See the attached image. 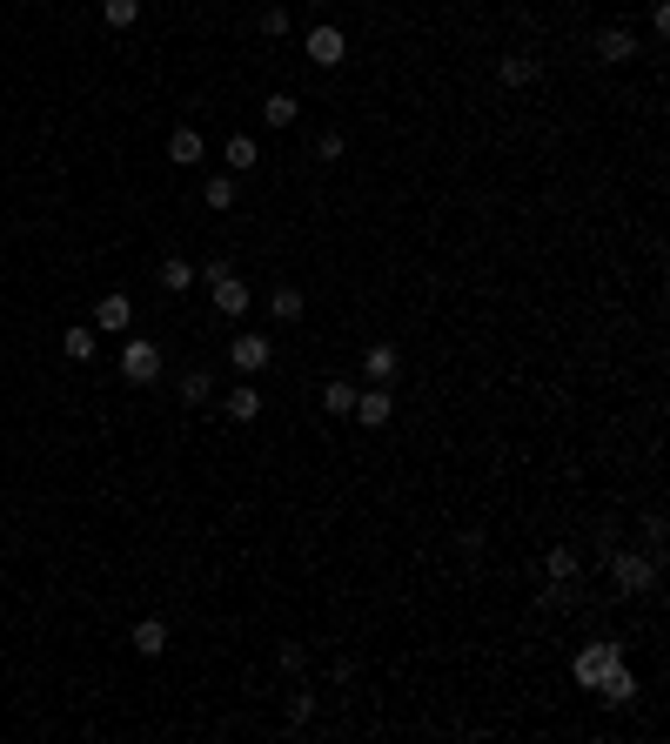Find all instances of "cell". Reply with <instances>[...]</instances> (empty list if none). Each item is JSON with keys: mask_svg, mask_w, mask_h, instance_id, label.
I'll return each mask as SVG.
<instances>
[{"mask_svg": "<svg viewBox=\"0 0 670 744\" xmlns=\"http://www.w3.org/2000/svg\"><path fill=\"white\" fill-rule=\"evenodd\" d=\"M617 664H624V644L597 637V644H583V651H577V664H570V671H577V684H583V691H597V684H603L610 671H617Z\"/></svg>", "mask_w": 670, "mask_h": 744, "instance_id": "1", "label": "cell"}, {"mask_svg": "<svg viewBox=\"0 0 670 744\" xmlns=\"http://www.w3.org/2000/svg\"><path fill=\"white\" fill-rule=\"evenodd\" d=\"M610 577H617V590H624V597H644V590H657V557L610 550Z\"/></svg>", "mask_w": 670, "mask_h": 744, "instance_id": "2", "label": "cell"}, {"mask_svg": "<svg viewBox=\"0 0 670 744\" xmlns=\"http://www.w3.org/2000/svg\"><path fill=\"white\" fill-rule=\"evenodd\" d=\"M228 362H235V369H242V376H262L268 362H275V342H268L262 329H242V336L228 342Z\"/></svg>", "mask_w": 670, "mask_h": 744, "instance_id": "3", "label": "cell"}, {"mask_svg": "<svg viewBox=\"0 0 670 744\" xmlns=\"http://www.w3.org/2000/svg\"><path fill=\"white\" fill-rule=\"evenodd\" d=\"M121 376H128L134 389L161 383V349H155V342H141V336H134L128 349H121Z\"/></svg>", "mask_w": 670, "mask_h": 744, "instance_id": "4", "label": "cell"}, {"mask_svg": "<svg viewBox=\"0 0 670 744\" xmlns=\"http://www.w3.org/2000/svg\"><path fill=\"white\" fill-rule=\"evenodd\" d=\"M128 329H134V302L121 289L101 295V302H94V336H128Z\"/></svg>", "mask_w": 670, "mask_h": 744, "instance_id": "5", "label": "cell"}, {"mask_svg": "<svg viewBox=\"0 0 670 744\" xmlns=\"http://www.w3.org/2000/svg\"><path fill=\"white\" fill-rule=\"evenodd\" d=\"M208 295H215V309H222V316H248V302H255V295H248V282H242L235 269L208 275Z\"/></svg>", "mask_w": 670, "mask_h": 744, "instance_id": "6", "label": "cell"}, {"mask_svg": "<svg viewBox=\"0 0 670 744\" xmlns=\"http://www.w3.org/2000/svg\"><path fill=\"white\" fill-rule=\"evenodd\" d=\"M342 54H349V34H342V27H309V61L315 68H342Z\"/></svg>", "mask_w": 670, "mask_h": 744, "instance_id": "7", "label": "cell"}, {"mask_svg": "<svg viewBox=\"0 0 670 744\" xmlns=\"http://www.w3.org/2000/svg\"><path fill=\"white\" fill-rule=\"evenodd\" d=\"M349 416H356L362 429H382L389 416H396V403H389V389H382V383H369V389H356V409H349Z\"/></svg>", "mask_w": 670, "mask_h": 744, "instance_id": "8", "label": "cell"}, {"mask_svg": "<svg viewBox=\"0 0 670 744\" xmlns=\"http://www.w3.org/2000/svg\"><path fill=\"white\" fill-rule=\"evenodd\" d=\"M396 369H402V349L396 342H376V349H369V356H362V383H396Z\"/></svg>", "mask_w": 670, "mask_h": 744, "instance_id": "9", "label": "cell"}, {"mask_svg": "<svg viewBox=\"0 0 670 744\" xmlns=\"http://www.w3.org/2000/svg\"><path fill=\"white\" fill-rule=\"evenodd\" d=\"M630 54H637L630 27H603V34H597V61H603V68H624Z\"/></svg>", "mask_w": 670, "mask_h": 744, "instance_id": "10", "label": "cell"}, {"mask_svg": "<svg viewBox=\"0 0 670 744\" xmlns=\"http://www.w3.org/2000/svg\"><path fill=\"white\" fill-rule=\"evenodd\" d=\"M302 309H309V295L295 289V282H275V289H268V316L275 322H302Z\"/></svg>", "mask_w": 670, "mask_h": 744, "instance_id": "11", "label": "cell"}, {"mask_svg": "<svg viewBox=\"0 0 670 744\" xmlns=\"http://www.w3.org/2000/svg\"><path fill=\"white\" fill-rule=\"evenodd\" d=\"M597 698L610 704V711H630V704H637V677H630L624 664H617V671H610V677L597 684Z\"/></svg>", "mask_w": 670, "mask_h": 744, "instance_id": "12", "label": "cell"}, {"mask_svg": "<svg viewBox=\"0 0 670 744\" xmlns=\"http://www.w3.org/2000/svg\"><path fill=\"white\" fill-rule=\"evenodd\" d=\"M222 409H228V423H255V416H262V389H255V383H235Z\"/></svg>", "mask_w": 670, "mask_h": 744, "instance_id": "13", "label": "cell"}, {"mask_svg": "<svg viewBox=\"0 0 670 744\" xmlns=\"http://www.w3.org/2000/svg\"><path fill=\"white\" fill-rule=\"evenodd\" d=\"M536 54H503V61H496V81H503V88H530L536 81Z\"/></svg>", "mask_w": 670, "mask_h": 744, "instance_id": "14", "label": "cell"}, {"mask_svg": "<svg viewBox=\"0 0 670 744\" xmlns=\"http://www.w3.org/2000/svg\"><path fill=\"white\" fill-rule=\"evenodd\" d=\"M195 282H201V269L188 262V255H168V262H161V289H168V295H188Z\"/></svg>", "mask_w": 670, "mask_h": 744, "instance_id": "15", "label": "cell"}, {"mask_svg": "<svg viewBox=\"0 0 670 744\" xmlns=\"http://www.w3.org/2000/svg\"><path fill=\"white\" fill-rule=\"evenodd\" d=\"M201 155H208V148H201V128H175V135H168V161H175V168H195Z\"/></svg>", "mask_w": 670, "mask_h": 744, "instance_id": "16", "label": "cell"}, {"mask_svg": "<svg viewBox=\"0 0 670 744\" xmlns=\"http://www.w3.org/2000/svg\"><path fill=\"white\" fill-rule=\"evenodd\" d=\"M134 651L141 657H161L168 651V624H161V617H141V624H134V637H128Z\"/></svg>", "mask_w": 670, "mask_h": 744, "instance_id": "17", "label": "cell"}, {"mask_svg": "<svg viewBox=\"0 0 670 744\" xmlns=\"http://www.w3.org/2000/svg\"><path fill=\"white\" fill-rule=\"evenodd\" d=\"M222 161H228V175H248V168H255V161H262V148H255V135H228Z\"/></svg>", "mask_w": 670, "mask_h": 744, "instance_id": "18", "label": "cell"}, {"mask_svg": "<svg viewBox=\"0 0 670 744\" xmlns=\"http://www.w3.org/2000/svg\"><path fill=\"white\" fill-rule=\"evenodd\" d=\"M543 570H550V584H570V577H583V557L570 550V543H557V550L543 557Z\"/></svg>", "mask_w": 670, "mask_h": 744, "instance_id": "19", "label": "cell"}, {"mask_svg": "<svg viewBox=\"0 0 670 744\" xmlns=\"http://www.w3.org/2000/svg\"><path fill=\"white\" fill-rule=\"evenodd\" d=\"M295 114H302V101H295V94H268V101H262V121H268V128H295Z\"/></svg>", "mask_w": 670, "mask_h": 744, "instance_id": "20", "label": "cell"}, {"mask_svg": "<svg viewBox=\"0 0 670 744\" xmlns=\"http://www.w3.org/2000/svg\"><path fill=\"white\" fill-rule=\"evenodd\" d=\"M322 409H329V416H349V409H356V383H349V376L322 383Z\"/></svg>", "mask_w": 670, "mask_h": 744, "instance_id": "21", "label": "cell"}, {"mask_svg": "<svg viewBox=\"0 0 670 744\" xmlns=\"http://www.w3.org/2000/svg\"><path fill=\"white\" fill-rule=\"evenodd\" d=\"M61 356H67V362H88V356H94V329H88V322H74V329L61 336Z\"/></svg>", "mask_w": 670, "mask_h": 744, "instance_id": "22", "label": "cell"}, {"mask_svg": "<svg viewBox=\"0 0 670 744\" xmlns=\"http://www.w3.org/2000/svg\"><path fill=\"white\" fill-rule=\"evenodd\" d=\"M201 202H208V208H235V175H208V181H201Z\"/></svg>", "mask_w": 670, "mask_h": 744, "instance_id": "23", "label": "cell"}, {"mask_svg": "<svg viewBox=\"0 0 670 744\" xmlns=\"http://www.w3.org/2000/svg\"><path fill=\"white\" fill-rule=\"evenodd\" d=\"M101 21H108V27H134V21H141V0H101Z\"/></svg>", "mask_w": 670, "mask_h": 744, "instance_id": "24", "label": "cell"}, {"mask_svg": "<svg viewBox=\"0 0 670 744\" xmlns=\"http://www.w3.org/2000/svg\"><path fill=\"white\" fill-rule=\"evenodd\" d=\"M208 389H215V383H208L201 369H188V376H181V383H175V396H181V403H188V409H195V403H208Z\"/></svg>", "mask_w": 670, "mask_h": 744, "instance_id": "25", "label": "cell"}, {"mask_svg": "<svg viewBox=\"0 0 670 744\" xmlns=\"http://www.w3.org/2000/svg\"><path fill=\"white\" fill-rule=\"evenodd\" d=\"M342 148H349L342 128H322V135H315V155H322V161H342Z\"/></svg>", "mask_w": 670, "mask_h": 744, "instance_id": "26", "label": "cell"}, {"mask_svg": "<svg viewBox=\"0 0 670 744\" xmlns=\"http://www.w3.org/2000/svg\"><path fill=\"white\" fill-rule=\"evenodd\" d=\"M262 34H268V41H282V34H289V7H262Z\"/></svg>", "mask_w": 670, "mask_h": 744, "instance_id": "27", "label": "cell"}, {"mask_svg": "<svg viewBox=\"0 0 670 744\" xmlns=\"http://www.w3.org/2000/svg\"><path fill=\"white\" fill-rule=\"evenodd\" d=\"M315 718V698H309V691H295V698H289V724H309Z\"/></svg>", "mask_w": 670, "mask_h": 744, "instance_id": "28", "label": "cell"}, {"mask_svg": "<svg viewBox=\"0 0 670 744\" xmlns=\"http://www.w3.org/2000/svg\"><path fill=\"white\" fill-rule=\"evenodd\" d=\"M650 34H657V41L670 34V0H650Z\"/></svg>", "mask_w": 670, "mask_h": 744, "instance_id": "29", "label": "cell"}, {"mask_svg": "<svg viewBox=\"0 0 670 744\" xmlns=\"http://www.w3.org/2000/svg\"><path fill=\"white\" fill-rule=\"evenodd\" d=\"M309 7H335V0H309Z\"/></svg>", "mask_w": 670, "mask_h": 744, "instance_id": "30", "label": "cell"}]
</instances>
